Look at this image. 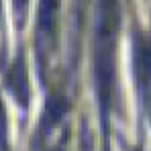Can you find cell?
I'll use <instances>...</instances> for the list:
<instances>
[{
    "label": "cell",
    "instance_id": "1",
    "mask_svg": "<svg viewBox=\"0 0 151 151\" xmlns=\"http://www.w3.org/2000/svg\"><path fill=\"white\" fill-rule=\"evenodd\" d=\"M121 27L119 0H98L94 21V76L102 108L106 110L114 94V53Z\"/></svg>",
    "mask_w": 151,
    "mask_h": 151
},
{
    "label": "cell",
    "instance_id": "6",
    "mask_svg": "<svg viewBox=\"0 0 151 151\" xmlns=\"http://www.w3.org/2000/svg\"><path fill=\"white\" fill-rule=\"evenodd\" d=\"M6 55V33H4V17H2V4H0V63Z\"/></svg>",
    "mask_w": 151,
    "mask_h": 151
},
{
    "label": "cell",
    "instance_id": "4",
    "mask_svg": "<svg viewBox=\"0 0 151 151\" xmlns=\"http://www.w3.org/2000/svg\"><path fill=\"white\" fill-rule=\"evenodd\" d=\"M135 61L143 80L151 82V37H137L135 41Z\"/></svg>",
    "mask_w": 151,
    "mask_h": 151
},
{
    "label": "cell",
    "instance_id": "2",
    "mask_svg": "<svg viewBox=\"0 0 151 151\" xmlns=\"http://www.w3.org/2000/svg\"><path fill=\"white\" fill-rule=\"evenodd\" d=\"M57 8H59V0H39V14H37L39 55H43L53 45L55 25H57Z\"/></svg>",
    "mask_w": 151,
    "mask_h": 151
},
{
    "label": "cell",
    "instance_id": "3",
    "mask_svg": "<svg viewBox=\"0 0 151 151\" xmlns=\"http://www.w3.org/2000/svg\"><path fill=\"white\" fill-rule=\"evenodd\" d=\"M6 86L12 92V96L21 106H27V102L31 98V88H29V80L25 72V61L23 57H17V61L10 65L8 74H6Z\"/></svg>",
    "mask_w": 151,
    "mask_h": 151
},
{
    "label": "cell",
    "instance_id": "8",
    "mask_svg": "<svg viewBox=\"0 0 151 151\" xmlns=\"http://www.w3.org/2000/svg\"><path fill=\"white\" fill-rule=\"evenodd\" d=\"M27 2H29V0H12V4H14V10H17V17H19V21H23V17H25Z\"/></svg>",
    "mask_w": 151,
    "mask_h": 151
},
{
    "label": "cell",
    "instance_id": "5",
    "mask_svg": "<svg viewBox=\"0 0 151 151\" xmlns=\"http://www.w3.org/2000/svg\"><path fill=\"white\" fill-rule=\"evenodd\" d=\"M65 110H68V104H65L63 98H59V96L49 98L45 110H43V112H45V114H43V123H45L43 131H49V127L57 125V123L65 116Z\"/></svg>",
    "mask_w": 151,
    "mask_h": 151
},
{
    "label": "cell",
    "instance_id": "7",
    "mask_svg": "<svg viewBox=\"0 0 151 151\" xmlns=\"http://www.w3.org/2000/svg\"><path fill=\"white\" fill-rule=\"evenodd\" d=\"M6 143V114H4V106L0 100V147H4Z\"/></svg>",
    "mask_w": 151,
    "mask_h": 151
}]
</instances>
